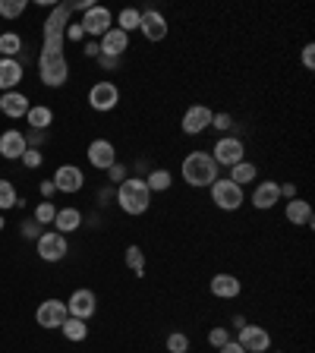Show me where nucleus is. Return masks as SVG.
Wrapping results in <instances>:
<instances>
[{"mask_svg": "<svg viewBox=\"0 0 315 353\" xmlns=\"http://www.w3.org/2000/svg\"><path fill=\"white\" fill-rule=\"evenodd\" d=\"M70 16H73V7H70V3H57V7L51 10V16L44 19V41H41V54H38V76H41V85H48V88H60L70 82V63H66V54H63Z\"/></svg>", "mask_w": 315, "mask_h": 353, "instance_id": "1", "label": "nucleus"}, {"mask_svg": "<svg viewBox=\"0 0 315 353\" xmlns=\"http://www.w3.org/2000/svg\"><path fill=\"white\" fill-rule=\"evenodd\" d=\"M180 176L192 190H208L221 176V168L214 164V158L208 152H190L183 158V164H180Z\"/></svg>", "mask_w": 315, "mask_h": 353, "instance_id": "2", "label": "nucleus"}, {"mask_svg": "<svg viewBox=\"0 0 315 353\" xmlns=\"http://www.w3.org/2000/svg\"><path fill=\"white\" fill-rule=\"evenodd\" d=\"M114 202L120 205V212H126L130 218H139L152 208V190L145 186L142 176H126L123 183L114 190Z\"/></svg>", "mask_w": 315, "mask_h": 353, "instance_id": "3", "label": "nucleus"}, {"mask_svg": "<svg viewBox=\"0 0 315 353\" xmlns=\"http://www.w3.org/2000/svg\"><path fill=\"white\" fill-rule=\"evenodd\" d=\"M208 192H212L214 208H221V212H236V208L246 202L243 186H236L234 180H227V176H218V180L208 186Z\"/></svg>", "mask_w": 315, "mask_h": 353, "instance_id": "4", "label": "nucleus"}, {"mask_svg": "<svg viewBox=\"0 0 315 353\" xmlns=\"http://www.w3.org/2000/svg\"><path fill=\"white\" fill-rule=\"evenodd\" d=\"M214 158V164L218 168H234V164L246 161V145H243L240 136H218V142H214V148L208 152Z\"/></svg>", "mask_w": 315, "mask_h": 353, "instance_id": "5", "label": "nucleus"}, {"mask_svg": "<svg viewBox=\"0 0 315 353\" xmlns=\"http://www.w3.org/2000/svg\"><path fill=\"white\" fill-rule=\"evenodd\" d=\"M35 252L41 262H60V259H66V252H70V243H66V236L57 234V230H41V236L35 240Z\"/></svg>", "mask_w": 315, "mask_h": 353, "instance_id": "6", "label": "nucleus"}, {"mask_svg": "<svg viewBox=\"0 0 315 353\" xmlns=\"http://www.w3.org/2000/svg\"><path fill=\"white\" fill-rule=\"evenodd\" d=\"M88 104H92V110H98V114H108V110H114L120 104L117 82H110V79L95 82V85L88 88Z\"/></svg>", "mask_w": 315, "mask_h": 353, "instance_id": "7", "label": "nucleus"}, {"mask_svg": "<svg viewBox=\"0 0 315 353\" xmlns=\"http://www.w3.org/2000/svg\"><path fill=\"white\" fill-rule=\"evenodd\" d=\"M79 26H82V32H85L88 38H101L108 29H114V13H110L108 7H92V10H85L82 13V19H79Z\"/></svg>", "mask_w": 315, "mask_h": 353, "instance_id": "8", "label": "nucleus"}, {"mask_svg": "<svg viewBox=\"0 0 315 353\" xmlns=\"http://www.w3.org/2000/svg\"><path fill=\"white\" fill-rule=\"evenodd\" d=\"M212 117H214V110L208 104H192V108H186L183 120H180V130L186 136H202L205 130H212Z\"/></svg>", "mask_w": 315, "mask_h": 353, "instance_id": "9", "label": "nucleus"}, {"mask_svg": "<svg viewBox=\"0 0 315 353\" xmlns=\"http://www.w3.org/2000/svg\"><path fill=\"white\" fill-rule=\"evenodd\" d=\"M66 312H70L73 319H82V322L95 319V312H98L95 290H88V287H79V290H73V294H70V303H66Z\"/></svg>", "mask_w": 315, "mask_h": 353, "instance_id": "10", "label": "nucleus"}, {"mask_svg": "<svg viewBox=\"0 0 315 353\" xmlns=\"http://www.w3.org/2000/svg\"><path fill=\"white\" fill-rule=\"evenodd\" d=\"M236 344H240L246 353H268V350H272V334H268V328H262V325H250V322H246L240 328Z\"/></svg>", "mask_w": 315, "mask_h": 353, "instance_id": "11", "label": "nucleus"}, {"mask_svg": "<svg viewBox=\"0 0 315 353\" xmlns=\"http://www.w3.org/2000/svg\"><path fill=\"white\" fill-rule=\"evenodd\" d=\"M139 32H142V38H145V41H164V38H167V32H170V26H167V19H164L161 10H142Z\"/></svg>", "mask_w": 315, "mask_h": 353, "instance_id": "12", "label": "nucleus"}, {"mask_svg": "<svg viewBox=\"0 0 315 353\" xmlns=\"http://www.w3.org/2000/svg\"><path fill=\"white\" fill-rule=\"evenodd\" d=\"M66 303L63 300H44L41 306L35 309V322L41 325L44 331H54V328H60V325L66 322Z\"/></svg>", "mask_w": 315, "mask_h": 353, "instance_id": "13", "label": "nucleus"}, {"mask_svg": "<svg viewBox=\"0 0 315 353\" xmlns=\"http://www.w3.org/2000/svg\"><path fill=\"white\" fill-rule=\"evenodd\" d=\"M51 180H54V186H57V192H66V196H73V192H79L82 186H85V174H82V168H76V164H60Z\"/></svg>", "mask_w": 315, "mask_h": 353, "instance_id": "14", "label": "nucleus"}, {"mask_svg": "<svg viewBox=\"0 0 315 353\" xmlns=\"http://www.w3.org/2000/svg\"><path fill=\"white\" fill-rule=\"evenodd\" d=\"M88 164L95 170H108L110 164H117V148L110 139H92L88 142V152H85Z\"/></svg>", "mask_w": 315, "mask_h": 353, "instance_id": "15", "label": "nucleus"}, {"mask_svg": "<svg viewBox=\"0 0 315 353\" xmlns=\"http://www.w3.org/2000/svg\"><path fill=\"white\" fill-rule=\"evenodd\" d=\"M250 202H252V208H258V212L274 208L281 202V183L278 180H258L252 196H250Z\"/></svg>", "mask_w": 315, "mask_h": 353, "instance_id": "16", "label": "nucleus"}, {"mask_svg": "<svg viewBox=\"0 0 315 353\" xmlns=\"http://www.w3.org/2000/svg\"><path fill=\"white\" fill-rule=\"evenodd\" d=\"M98 48H101L104 57L120 60L126 51H130V35H126V32H120L117 26H114V29H108L101 38H98Z\"/></svg>", "mask_w": 315, "mask_h": 353, "instance_id": "17", "label": "nucleus"}, {"mask_svg": "<svg viewBox=\"0 0 315 353\" xmlns=\"http://www.w3.org/2000/svg\"><path fill=\"white\" fill-rule=\"evenodd\" d=\"M208 290H212V296H218V300H236V296L243 294V284L236 274L218 272L212 281H208Z\"/></svg>", "mask_w": 315, "mask_h": 353, "instance_id": "18", "label": "nucleus"}, {"mask_svg": "<svg viewBox=\"0 0 315 353\" xmlns=\"http://www.w3.org/2000/svg\"><path fill=\"white\" fill-rule=\"evenodd\" d=\"M29 108H32V101L22 95V92H16V88L0 95V114H3V117H10V120L26 117V114H29Z\"/></svg>", "mask_w": 315, "mask_h": 353, "instance_id": "19", "label": "nucleus"}, {"mask_svg": "<svg viewBox=\"0 0 315 353\" xmlns=\"http://www.w3.org/2000/svg\"><path fill=\"white\" fill-rule=\"evenodd\" d=\"M26 136L19 130H3L0 132V154L7 158V161H19L22 154H26Z\"/></svg>", "mask_w": 315, "mask_h": 353, "instance_id": "20", "label": "nucleus"}, {"mask_svg": "<svg viewBox=\"0 0 315 353\" xmlns=\"http://www.w3.org/2000/svg\"><path fill=\"white\" fill-rule=\"evenodd\" d=\"M284 218L290 221V224H296V228H312V205H309L306 199H287V208H284Z\"/></svg>", "mask_w": 315, "mask_h": 353, "instance_id": "21", "label": "nucleus"}, {"mask_svg": "<svg viewBox=\"0 0 315 353\" xmlns=\"http://www.w3.org/2000/svg\"><path fill=\"white\" fill-rule=\"evenodd\" d=\"M54 228H57V234H76V230L82 228V212L79 208H57V214H54Z\"/></svg>", "mask_w": 315, "mask_h": 353, "instance_id": "22", "label": "nucleus"}, {"mask_svg": "<svg viewBox=\"0 0 315 353\" xmlns=\"http://www.w3.org/2000/svg\"><path fill=\"white\" fill-rule=\"evenodd\" d=\"M22 82V63L10 57H0V88L3 92H13L16 85Z\"/></svg>", "mask_w": 315, "mask_h": 353, "instance_id": "23", "label": "nucleus"}, {"mask_svg": "<svg viewBox=\"0 0 315 353\" xmlns=\"http://www.w3.org/2000/svg\"><path fill=\"white\" fill-rule=\"evenodd\" d=\"M26 123H29V130L48 132V126L54 123V110L48 108V104H32L29 114H26Z\"/></svg>", "mask_w": 315, "mask_h": 353, "instance_id": "24", "label": "nucleus"}, {"mask_svg": "<svg viewBox=\"0 0 315 353\" xmlns=\"http://www.w3.org/2000/svg\"><path fill=\"white\" fill-rule=\"evenodd\" d=\"M142 180H145V186L152 190V196L154 192H167L170 186H174V176H170V170H164V168H152Z\"/></svg>", "mask_w": 315, "mask_h": 353, "instance_id": "25", "label": "nucleus"}, {"mask_svg": "<svg viewBox=\"0 0 315 353\" xmlns=\"http://www.w3.org/2000/svg\"><path fill=\"white\" fill-rule=\"evenodd\" d=\"M227 180H234L236 186H250V183H256V180H258V168L252 161H240V164H234V168H230Z\"/></svg>", "mask_w": 315, "mask_h": 353, "instance_id": "26", "label": "nucleus"}, {"mask_svg": "<svg viewBox=\"0 0 315 353\" xmlns=\"http://www.w3.org/2000/svg\"><path fill=\"white\" fill-rule=\"evenodd\" d=\"M60 331H63V338L73 341V344H82V341L88 338V325L82 322V319H73V316H66V322L60 325Z\"/></svg>", "mask_w": 315, "mask_h": 353, "instance_id": "27", "label": "nucleus"}, {"mask_svg": "<svg viewBox=\"0 0 315 353\" xmlns=\"http://www.w3.org/2000/svg\"><path fill=\"white\" fill-rule=\"evenodd\" d=\"M126 268H130L132 274H139V278H145V252H142V246H126Z\"/></svg>", "mask_w": 315, "mask_h": 353, "instance_id": "28", "label": "nucleus"}, {"mask_svg": "<svg viewBox=\"0 0 315 353\" xmlns=\"http://www.w3.org/2000/svg\"><path fill=\"white\" fill-rule=\"evenodd\" d=\"M19 51H22V38L16 35V32H3V35H0V57L16 60Z\"/></svg>", "mask_w": 315, "mask_h": 353, "instance_id": "29", "label": "nucleus"}, {"mask_svg": "<svg viewBox=\"0 0 315 353\" xmlns=\"http://www.w3.org/2000/svg\"><path fill=\"white\" fill-rule=\"evenodd\" d=\"M139 16H142V10H136V7H126V10H120V16H117V29L120 32H136L139 29Z\"/></svg>", "mask_w": 315, "mask_h": 353, "instance_id": "30", "label": "nucleus"}, {"mask_svg": "<svg viewBox=\"0 0 315 353\" xmlns=\"http://www.w3.org/2000/svg\"><path fill=\"white\" fill-rule=\"evenodd\" d=\"M16 205H22V199L16 196V186L10 183V180H3V176H0V212L16 208Z\"/></svg>", "mask_w": 315, "mask_h": 353, "instance_id": "31", "label": "nucleus"}, {"mask_svg": "<svg viewBox=\"0 0 315 353\" xmlns=\"http://www.w3.org/2000/svg\"><path fill=\"white\" fill-rule=\"evenodd\" d=\"M29 10V0H0V16L3 19H19Z\"/></svg>", "mask_w": 315, "mask_h": 353, "instance_id": "32", "label": "nucleus"}, {"mask_svg": "<svg viewBox=\"0 0 315 353\" xmlns=\"http://www.w3.org/2000/svg\"><path fill=\"white\" fill-rule=\"evenodd\" d=\"M164 347H167V353H190V334H183V331H170L167 341H164Z\"/></svg>", "mask_w": 315, "mask_h": 353, "instance_id": "33", "label": "nucleus"}, {"mask_svg": "<svg viewBox=\"0 0 315 353\" xmlns=\"http://www.w3.org/2000/svg\"><path fill=\"white\" fill-rule=\"evenodd\" d=\"M54 214H57V205H54V202H38L32 218H35L41 228H48V224H54Z\"/></svg>", "mask_w": 315, "mask_h": 353, "instance_id": "34", "label": "nucleus"}, {"mask_svg": "<svg viewBox=\"0 0 315 353\" xmlns=\"http://www.w3.org/2000/svg\"><path fill=\"white\" fill-rule=\"evenodd\" d=\"M104 174H108L110 186H120V183L126 180V176H130V168H126V164H110V168L104 170Z\"/></svg>", "mask_w": 315, "mask_h": 353, "instance_id": "35", "label": "nucleus"}, {"mask_svg": "<svg viewBox=\"0 0 315 353\" xmlns=\"http://www.w3.org/2000/svg\"><path fill=\"white\" fill-rule=\"evenodd\" d=\"M227 341H234V338H230V331L224 328V325H221V328H212V331H208V344H212L214 350H221V347L227 344Z\"/></svg>", "mask_w": 315, "mask_h": 353, "instance_id": "36", "label": "nucleus"}, {"mask_svg": "<svg viewBox=\"0 0 315 353\" xmlns=\"http://www.w3.org/2000/svg\"><path fill=\"white\" fill-rule=\"evenodd\" d=\"M212 130H218V132H230V130H234V117H230L227 110L214 114V117H212Z\"/></svg>", "mask_w": 315, "mask_h": 353, "instance_id": "37", "label": "nucleus"}, {"mask_svg": "<svg viewBox=\"0 0 315 353\" xmlns=\"http://www.w3.org/2000/svg\"><path fill=\"white\" fill-rule=\"evenodd\" d=\"M22 164H26V168L29 170H35V168H41V161H44V154L38 152V148H26V154H22L19 158Z\"/></svg>", "mask_w": 315, "mask_h": 353, "instance_id": "38", "label": "nucleus"}, {"mask_svg": "<svg viewBox=\"0 0 315 353\" xmlns=\"http://www.w3.org/2000/svg\"><path fill=\"white\" fill-rule=\"evenodd\" d=\"M22 136H26V145L38 148V152H41V145L48 142V132H41V130H29V132H22Z\"/></svg>", "mask_w": 315, "mask_h": 353, "instance_id": "39", "label": "nucleus"}, {"mask_svg": "<svg viewBox=\"0 0 315 353\" xmlns=\"http://www.w3.org/2000/svg\"><path fill=\"white\" fill-rule=\"evenodd\" d=\"M22 236H29V240H38V236H41V224H38L35 218H29L26 224H22Z\"/></svg>", "mask_w": 315, "mask_h": 353, "instance_id": "40", "label": "nucleus"}, {"mask_svg": "<svg viewBox=\"0 0 315 353\" xmlns=\"http://www.w3.org/2000/svg\"><path fill=\"white\" fill-rule=\"evenodd\" d=\"M303 66H306V70H315V44L312 41L303 48Z\"/></svg>", "mask_w": 315, "mask_h": 353, "instance_id": "41", "label": "nucleus"}, {"mask_svg": "<svg viewBox=\"0 0 315 353\" xmlns=\"http://www.w3.org/2000/svg\"><path fill=\"white\" fill-rule=\"evenodd\" d=\"M66 38H70V41H82V38H85L79 22H70V26H66Z\"/></svg>", "mask_w": 315, "mask_h": 353, "instance_id": "42", "label": "nucleus"}, {"mask_svg": "<svg viewBox=\"0 0 315 353\" xmlns=\"http://www.w3.org/2000/svg\"><path fill=\"white\" fill-rule=\"evenodd\" d=\"M38 190H41L44 202H51V196L57 192V186H54V180H41V186H38Z\"/></svg>", "mask_w": 315, "mask_h": 353, "instance_id": "43", "label": "nucleus"}, {"mask_svg": "<svg viewBox=\"0 0 315 353\" xmlns=\"http://www.w3.org/2000/svg\"><path fill=\"white\" fill-rule=\"evenodd\" d=\"M95 60L104 66V70H117V66H120V60H114V57H104V54H98Z\"/></svg>", "mask_w": 315, "mask_h": 353, "instance_id": "44", "label": "nucleus"}, {"mask_svg": "<svg viewBox=\"0 0 315 353\" xmlns=\"http://www.w3.org/2000/svg\"><path fill=\"white\" fill-rule=\"evenodd\" d=\"M281 199H296V183H281Z\"/></svg>", "mask_w": 315, "mask_h": 353, "instance_id": "45", "label": "nucleus"}, {"mask_svg": "<svg viewBox=\"0 0 315 353\" xmlns=\"http://www.w3.org/2000/svg\"><path fill=\"white\" fill-rule=\"evenodd\" d=\"M98 54H101V48H98V41L92 38V41L85 44V57H98Z\"/></svg>", "mask_w": 315, "mask_h": 353, "instance_id": "46", "label": "nucleus"}, {"mask_svg": "<svg viewBox=\"0 0 315 353\" xmlns=\"http://www.w3.org/2000/svg\"><path fill=\"white\" fill-rule=\"evenodd\" d=\"M221 353H246V350H243V347L236 344V341H227V344L221 347Z\"/></svg>", "mask_w": 315, "mask_h": 353, "instance_id": "47", "label": "nucleus"}, {"mask_svg": "<svg viewBox=\"0 0 315 353\" xmlns=\"http://www.w3.org/2000/svg\"><path fill=\"white\" fill-rule=\"evenodd\" d=\"M98 196H101V205H108L110 199H114V190H110V186H108V190H101V192H98Z\"/></svg>", "mask_w": 315, "mask_h": 353, "instance_id": "48", "label": "nucleus"}, {"mask_svg": "<svg viewBox=\"0 0 315 353\" xmlns=\"http://www.w3.org/2000/svg\"><path fill=\"white\" fill-rule=\"evenodd\" d=\"M0 230H3V214H0Z\"/></svg>", "mask_w": 315, "mask_h": 353, "instance_id": "49", "label": "nucleus"}]
</instances>
